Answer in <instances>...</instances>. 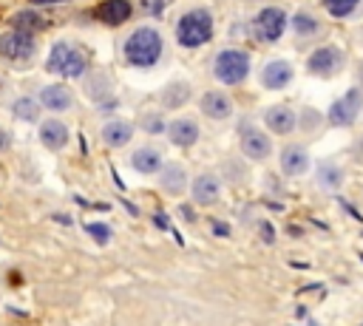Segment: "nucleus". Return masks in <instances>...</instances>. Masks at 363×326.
Masks as SVG:
<instances>
[{"instance_id": "22", "label": "nucleus", "mask_w": 363, "mask_h": 326, "mask_svg": "<svg viewBox=\"0 0 363 326\" xmlns=\"http://www.w3.org/2000/svg\"><path fill=\"white\" fill-rule=\"evenodd\" d=\"M190 96H193V88L184 79H173L159 91V105L164 111H179V108H184L190 102Z\"/></svg>"}, {"instance_id": "6", "label": "nucleus", "mask_w": 363, "mask_h": 326, "mask_svg": "<svg viewBox=\"0 0 363 326\" xmlns=\"http://www.w3.org/2000/svg\"><path fill=\"white\" fill-rule=\"evenodd\" d=\"M37 34H28V31H20V28H9L0 34V57L9 62V65H28L34 57H37Z\"/></svg>"}, {"instance_id": "34", "label": "nucleus", "mask_w": 363, "mask_h": 326, "mask_svg": "<svg viewBox=\"0 0 363 326\" xmlns=\"http://www.w3.org/2000/svg\"><path fill=\"white\" fill-rule=\"evenodd\" d=\"M179 215H182L184 224H196V210H193L190 204H182V207H179Z\"/></svg>"}, {"instance_id": "28", "label": "nucleus", "mask_w": 363, "mask_h": 326, "mask_svg": "<svg viewBox=\"0 0 363 326\" xmlns=\"http://www.w3.org/2000/svg\"><path fill=\"white\" fill-rule=\"evenodd\" d=\"M139 128H142L147 136H159V133L167 130V119H164V113H159V111H145V113L139 116Z\"/></svg>"}, {"instance_id": "39", "label": "nucleus", "mask_w": 363, "mask_h": 326, "mask_svg": "<svg viewBox=\"0 0 363 326\" xmlns=\"http://www.w3.org/2000/svg\"><path fill=\"white\" fill-rule=\"evenodd\" d=\"M31 6H51V3H65V0H28Z\"/></svg>"}, {"instance_id": "29", "label": "nucleus", "mask_w": 363, "mask_h": 326, "mask_svg": "<svg viewBox=\"0 0 363 326\" xmlns=\"http://www.w3.org/2000/svg\"><path fill=\"white\" fill-rule=\"evenodd\" d=\"M323 9L335 20H346L360 9V0H323Z\"/></svg>"}, {"instance_id": "32", "label": "nucleus", "mask_w": 363, "mask_h": 326, "mask_svg": "<svg viewBox=\"0 0 363 326\" xmlns=\"http://www.w3.org/2000/svg\"><path fill=\"white\" fill-rule=\"evenodd\" d=\"M167 3H170V0H139V6L145 9V14H153V17H159Z\"/></svg>"}, {"instance_id": "12", "label": "nucleus", "mask_w": 363, "mask_h": 326, "mask_svg": "<svg viewBox=\"0 0 363 326\" xmlns=\"http://www.w3.org/2000/svg\"><path fill=\"white\" fill-rule=\"evenodd\" d=\"M292 79H295V68L289 60H281V57L264 62V68L258 74V82L264 91H284L286 85H292Z\"/></svg>"}, {"instance_id": "40", "label": "nucleus", "mask_w": 363, "mask_h": 326, "mask_svg": "<svg viewBox=\"0 0 363 326\" xmlns=\"http://www.w3.org/2000/svg\"><path fill=\"white\" fill-rule=\"evenodd\" d=\"M357 88L363 91V60L357 62Z\"/></svg>"}, {"instance_id": "16", "label": "nucleus", "mask_w": 363, "mask_h": 326, "mask_svg": "<svg viewBox=\"0 0 363 326\" xmlns=\"http://www.w3.org/2000/svg\"><path fill=\"white\" fill-rule=\"evenodd\" d=\"M264 125L269 128V133L275 136H289L292 130H298V113L284 105V102H275L264 111Z\"/></svg>"}, {"instance_id": "8", "label": "nucleus", "mask_w": 363, "mask_h": 326, "mask_svg": "<svg viewBox=\"0 0 363 326\" xmlns=\"http://www.w3.org/2000/svg\"><path fill=\"white\" fill-rule=\"evenodd\" d=\"M343 62H346L343 48L335 45V43H323L315 51H309V57H306V74L329 79V77H335L343 68Z\"/></svg>"}, {"instance_id": "2", "label": "nucleus", "mask_w": 363, "mask_h": 326, "mask_svg": "<svg viewBox=\"0 0 363 326\" xmlns=\"http://www.w3.org/2000/svg\"><path fill=\"white\" fill-rule=\"evenodd\" d=\"M45 71L62 79H82L91 71V54L71 40H57L45 57Z\"/></svg>"}, {"instance_id": "38", "label": "nucleus", "mask_w": 363, "mask_h": 326, "mask_svg": "<svg viewBox=\"0 0 363 326\" xmlns=\"http://www.w3.org/2000/svg\"><path fill=\"white\" fill-rule=\"evenodd\" d=\"M153 224H156L159 230H167V227H170V224H167V215H164V213H156V215H153Z\"/></svg>"}, {"instance_id": "7", "label": "nucleus", "mask_w": 363, "mask_h": 326, "mask_svg": "<svg viewBox=\"0 0 363 326\" xmlns=\"http://www.w3.org/2000/svg\"><path fill=\"white\" fill-rule=\"evenodd\" d=\"M360 111H363V91L354 85L329 105V111L323 113V122H329V128H352Z\"/></svg>"}, {"instance_id": "13", "label": "nucleus", "mask_w": 363, "mask_h": 326, "mask_svg": "<svg viewBox=\"0 0 363 326\" xmlns=\"http://www.w3.org/2000/svg\"><path fill=\"white\" fill-rule=\"evenodd\" d=\"M309 164H312V159H309L306 145L289 142V145H284V147L278 150V167H281V173L289 176V179L303 176V173L309 170Z\"/></svg>"}, {"instance_id": "1", "label": "nucleus", "mask_w": 363, "mask_h": 326, "mask_svg": "<svg viewBox=\"0 0 363 326\" xmlns=\"http://www.w3.org/2000/svg\"><path fill=\"white\" fill-rule=\"evenodd\" d=\"M162 51H164V40L159 34L156 26H136L125 43H122V62L130 65V68H153L159 60H162Z\"/></svg>"}, {"instance_id": "17", "label": "nucleus", "mask_w": 363, "mask_h": 326, "mask_svg": "<svg viewBox=\"0 0 363 326\" xmlns=\"http://www.w3.org/2000/svg\"><path fill=\"white\" fill-rule=\"evenodd\" d=\"M164 133H167L170 145H176V147H193L199 142V136H201V128H199V122L193 116H176V119L167 122V130Z\"/></svg>"}, {"instance_id": "19", "label": "nucleus", "mask_w": 363, "mask_h": 326, "mask_svg": "<svg viewBox=\"0 0 363 326\" xmlns=\"http://www.w3.org/2000/svg\"><path fill=\"white\" fill-rule=\"evenodd\" d=\"M156 179H159V187H162L167 196H182V193L187 190V184H190L187 170H184L182 162H164V164L159 167Z\"/></svg>"}, {"instance_id": "35", "label": "nucleus", "mask_w": 363, "mask_h": 326, "mask_svg": "<svg viewBox=\"0 0 363 326\" xmlns=\"http://www.w3.org/2000/svg\"><path fill=\"white\" fill-rule=\"evenodd\" d=\"M258 232L264 235V241H267V244H275V232H272L269 221H261V224H258Z\"/></svg>"}, {"instance_id": "33", "label": "nucleus", "mask_w": 363, "mask_h": 326, "mask_svg": "<svg viewBox=\"0 0 363 326\" xmlns=\"http://www.w3.org/2000/svg\"><path fill=\"white\" fill-rule=\"evenodd\" d=\"M210 232H213V235L227 238V235H230V224H227V221H216V218H213V221H210Z\"/></svg>"}, {"instance_id": "36", "label": "nucleus", "mask_w": 363, "mask_h": 326, "mask_svg": "<svg viewBox=\"0 0 363 326\" xmlns=\"http://www.w3.org/2000/svg\"><path fill=\"white\" fill-rule=\"evenodd\" d=\"M11 147V133L6 128H0V153H6Z\"/></svg>"}, {"instance_id": "11", "label": "nucleus", "mask_w": 363, "mask_h": 326, "mask_svg": "<svg viewBox=\"0 0 363 326\" xmlns=\"http://www.w3.org/2000/svg\"><path fill=\"white\" fill-rule=\"evenodd\" d=\"M199 111H201V116H207V119H213V122H224V119L233 116L235 105H233V96H230L227 91L210 88V91H204V94L199 96Z\"/></svg>"}, {"instance_id": "31", "label": "nucleus", "mask_w": 363, "mask_h": 326, "mask_svg": "<svg viewBox=\"0 0 363 326\" xmlns=\"http://www.w3.org/2000/svg\"><path fill=\"white\" fill-rule=\"evenodd\" d=\"M323 125V113H318L315 108H306L301 116H298V128L301 130H318Z\"/></svg>"}, {"instance_id": "37", "label": "nucleus", "mask_w": 363, "mask_h": 326, "mask_svg": "<svg viewBox=\"0 0 363 326\" xmlns=\"http://www.w3.org/2000/svg\"><path fill=\"white\" fill-rule=\"evenodd\" d=\"M352 159H354V162H360V164H363V136H360V139H357V142H354V147H352Z\"/></svg>"}, {"instance_id": "26", "label": "nucleus", "mask_w": 363, "mask_h": 326, "mask_svg": "<svg viewBox=\"0 0 363 326\" xmlns=\"http://www.w3.org/2000/svg\"><path fill=\"white\" fill-rule=\"evenodd\" d=\"M48 26V20L37 11V9H23L11 17V28H20V31H28V34H40L43 28Z\"/></svg>"}, {"instance_id": "20", "label": "nucleus", "mask_w": 363, "mask_h": 326, "mask_svg": "<svg viewBox=\"0 0 363 326\" xmlns=\"http://www.w3.org/2000/svg\"><path fill=\"white\" fill-rule=\"evenodd\" d=\"M94 14H96V20L102 26L116 28V26H122V23H128L133 17V3L130 0H102Z\"/></svg>"}, {"instance_id": "4", "label": "nucleus", "mask_w": 363, "mask_h": 326, "mask_svg": "<svg viewBox=\"0 0 363 326\" xmlns=\"http://www.w3.org/2000/svg\"><path fill=\"white\" fill-rule=\"evenodd\" d=\"M250 68H252V57L247 48L238 45L218 48L213 57V77L224 85H241L250 77Z\"/></svg>"}, {"instance_id": "14", "label": "nucleus", "mask_w": 363, "mask_h": 326, "mask_svg": "<svg viewBox=\"0 0 363 326\" xmlns=\"http://www.w3.org/2000/svg\"><path fill=\"white\" fill-rule=\"evenodd\" d=\"M187 190H190V201L196 207H213L221 198V179L216 173H199L187 184Z\"/></svg>"}, {"instance_id": "9", "label": "nucleus", "mask_w": 363, "mask_h": 326, "mask_svg": "<svg viewBox=\"0 0 363 326\" xmlns=\"http://www.w3.org/2000/svg\"><path fill=\"white\" fill-rule=\"evenodd\" d=\"M238 133H241V156L244 159H250V162H267L269 156H272V136L269 133H264L261 128H252V125H244V128H238Z\"/></svg>"}, {"instance_id": "24", "label": "nucleus", "mask_w": 363, "mask_h": 326, "mask_svg": "<svg viewBox=\"0 0 363 326\" xmlns=\"http://www.w3.org/2000/svg\"><path fill=\"white\" fill-rule=\"evenodd\" d=\"M40 111H43L40 102L34 96H28V94H20V96H14L9 102V113L14 119H20V122H40Z\"/></svg>"}, {"instance_id": "25", "label": "nucleus", "mask_w": 363, "mask_h": 326, "mask_svg": "<svg viewBox=\"0 0 363 326\" xmlns=\"http://www.w3.org/2000/svg\"><path fill=\"white\" fill-rule=\"evenodd\" d=\"M315 179H318V184L323 187V190H337L343 181H346V173H343V167L337 164V162H318V173H315Z\"/></svg>"}, {"instance_id": "23", "label": "nucleus", "mask_w": 363, "mask_h": 326, "mask_svg": "<svg viewBox=\"0 0 363 326\" xmlns=\"http://www.w3.org/2000/svg\"><path fill=\"white\" fill-rule=\"evenodd\" d=\"M133 130H136V125L128 122V119H108V122L102 125L99 136H102V142H105L108 147H125V145L133 139Z\"/></svg>"}, {"instance_id": "41", "label": "nucleus", "mask_w": 363, "mask_h": 326, "mask_svg": "<svg viewBox=\"0 0 363 326\" xmlns=\"http://www.w3.org/2000/svg\"><path fill=\"white\" fill-rule=\"evenodd\" d=\"M244 3H252V0H244Z\"/></svg>"}, {"instance_id": "27", "label": "nucleus", "mask_w": 363, "mask_h": 326, "mask_svg": "<svg viewBox=\"0 0 363 326\" xmlns=\"http://www.w3.org/2000/svg\"><path fill=\"white\" fill-rule=\"evenodd\" d=\"M292 28H295V34H298V37L312 40V37L320 31V20H318L312 11L301 9V11H295V17H292Z\"/></svg>"}, {"instance_id": "30", "label": "nucleus", "mask_w": 363, "mask_h": 326, "mask_svg": "<svg viewBox=\"0 0 363 326\" xmlns=\"http://www.w3.org/2000/svg\"><path fill=\"white\" fill-rule=\"evenodd\" d=\"M85 232L96 241V244H111V238H113V230L108 227V224H99V221H91V224H85Z\"/></svg>"}, {"instance_id": "18", "label": "nucleus", "mask_w": 363, "mask_h": 326, "mask_svg": "<svg viewBox=\"0 0 363 326\" xmlns=\"http://www.w3.org/2000/svg\"><path fill=\"white\" fill-rule=\"evenodd\" d=\"M37 136H40L43 147H48V150H54V153H57V150H65V145H68V139H71V133H68V125H65L62 119H57V116L40 119Z\"/></svg>"}, {"instance_id": "10", "label": "nucleus", "mask_w": 363, "mask_h": 326, "mask_svg": "<svg viewBox=\"0 0 363 326\" xmlns=\"http://www.w3.org/2000/svg\"><path fill=\"white\" fill-rule=\"evenodd\" d=\"M82 91H85V96L96 105V111H102V108L111 105V102H119V99L113 96V79H111L108 71H88V74L82 77Z\"/></svg>"}, {"instance_id": "5", "label": "nucleus", "mask_w": 363, "mask_h": 326, "mask_svg": "<svg viewBox=\"0 0 363 326\" xmlns=\"http://www.w3.org/2000/svg\"><path fill=\"white\" fill-rule=\"evenodd\" d=\"M289 26V17L281 6H261L250 20V34L261 45H275Z\"/></svg>"}, {"instance_id": "15", "label": "nucleus", "mask_w": 363, "mask_h": 326, "mask_svg": "<svg viewBox=\"0 0 363 326\" xmlns=\"http://www.w3.org/2000/svg\"><path fill=\"white\" fill-rule=\"evenodd\" d=\"M37 102H40V108H43V111L65 113V111H71V108H74V91H71L65 82H51V85H45V88L40 91Z\"/></svg>"}, {"instance_id": "21", "label": "nucleus", "mask_w": 363, "mask_h": 326, "mask_svg": "<svg viewBox=\"0 0 363 326\" xmlns=\"http://www.w3.org/2000/svg\"><path fill=\"white\" fill-rule=\"evenodd\" d=\"M162 164H164V159H162V150L156 145H139L130 153V167L142 176H156Z\"/></svg>"}, {"instance_id": "3", "label": "nucleus", "mask_w": 363, "mask_h": 326, "mask_svg": "<svg viewBox=\"0 0 363 326\" xmlns=\"http://www.w3.org/2000/svg\"><path fill=\"white\" fill-rule=\"evenodd\" d=\"M213 31H216V20H213V11L207 6H193L187 9L179 20H176V28H173V37H176V45L182 48H201L213 40Z\"/></svg>"}]
</instances>
